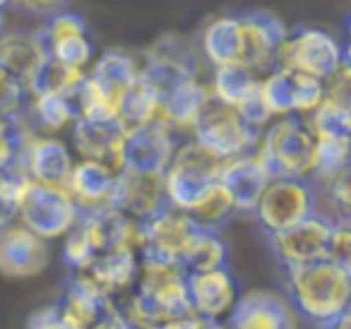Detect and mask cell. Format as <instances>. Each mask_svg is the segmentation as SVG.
<instances>
[{"mask_svg":"<svg viewBox=\"0 0 351 329\" xmlns=\"http://www.w3.org/2000/svg\"><path fill=\"white\" fill-rule=\"evenodd\" d=\"M287 286L293 308L315 324L330 327L349 310L351 276L332 260L289 267Z\"/></svg>","mask_w":351,"mask_h":329,"instance_id":"cell-1","label":"cell"},{"mask_svg":"<svg viewBox=\"0 0 351 329\" xmlns=\"http://www.w3.org/2000/svg\"><path fill=\"white\" fill-rule=\"evenodd\" d=\"M135 313L142 322L159 327L193 313L191 295H188V274L176 265L142 260V276L135 293Z\"/></svg>","mask_w":351,"mask_h":329,"instance_id":"cell-2","label":"cell"},{"mask_svg":"<svg viewBox=\"0 0 351 329\" xmlns=\"http://www.w3.org/2000/svg\"><path fill=\"white\" fill-rule=\"evenodd\" d=\"M221 169H224V159L212 154L197 140L178 142L173 159L164 173L169 204L181 212H191L219 183Z\"/></svg>","mask_w":351,"mask_h":329,"instance_id":"cell-3","label":"cell"},{"mask_svg":"<svg viewBox=\"0 0 351 329\" xmlns=\"http://www.w3.org/2000/svg\"><path fill=\"white\" fill-rule=\"evenodd\" d=\"M258 154L272 178H311L315 135L303 116L277 118L263 130Z\"/></svg>","mask_w":351,"mask_h":329,"instance_id":"cell-4","label":"cell"},{"mask_svg":"<svg viewBox=\"0 0 351 329\" xmlns=\"http://www.w3.org/2000/svg\"><path fill=\"white\" fill-rule=\"evenodd\" d=\"M82 209L65 188L25 180L17 202V219L44 241L68 236L77 226Z\"/></svg>","mask_w":351,"mask_h":329,"instance_id":"cell-5","label":"cell"},{"mask_svg":"<svg viewBox=\"0 0 351 329\" xmlns=\"http://www.w3.org/2000/svg\"><path fill=\"white\" fill-rule=\"evenodd\" d=\"M193 140L207 147L219 159L231 161L253 154L260 147L263 130L250 125L234 106H226L212 97L193 125Z\"/></svg>","mask_w":351,"mask_h":329,"instance_id":"cell-6","label":"cell"},{"mask_svg":"<svg viewBox=\"0 0 351 329\" xmlns=\"http://www.w3.org/2000/svg\"><path fill=\"white\" fill-rule=\"evenodd\" d=\"M317 214V190L308 178H272L253 209L255 223L267 236L293 228Z\"/></svg>","mask_w":351,"mask_h":329,"instance_id":"cell-7","label":"cell"},{"mask_svg":"<svg viewBox=\"0 0 351 329\" xmlns=\"http://www.w3.org/2000/svg\"><path fill=\"white\" fill-rule=\"evenodd\" d=\"M344 63L341 44L325 29L317 27H296L287 34L279 53V68L301 73L327 82Z\"/></svg>","mask_w":351,"mask_h":329,"instance_id":"cell-8","label":"cell"},{"mask_svg":"<svg viewBox=\"0 0 351 329\" xmlns=\"http://www.w3.org/2000/svg\"><path fill=\"white\" fill-rule=\"evenodd\" d=\"M197 231H200V226L186 212L169 204L156 217L140 223L137 250L142 252V260L181 267L183 257H186L188 247L195 241Z\"/></svg>","mask_w":351,"mask_h":329,"instance_id":"cell-9","label":"cell"},{"mask_svg":"<svg viewBox=\"0 0 351 329\" xmlns=\"http://www.w3.org/2000/svg\"><path fill=\"white\" fill-rule=\"evenodd\" d=\"M241 17V68L253 73L255 77L265 80L279 68V53H282L284 39L289 29L282 25L279 17L265 10L239 12Z\"/></svg>","mask_w":351,"mask_h":329,"instance_id":"cell-10","label":"cell"},{"mask_svg":"<svg viewBox=\"0 0 351 329\" xmlns=\"http://www.w3.org/2000/svg\"><path fill=\"white\" fill-rule=\"evenodd\" d=\"M332 231H335V221L322 212H317L289 231L274 233L267 238L274 257L282 262L284 269H289V267H303L330 260Z\"/></svg>","mask_w":351,"mask_h":329,"instance_id":"cell-11","label":"cell"},{"mask_svg":"<svg viewBox=\"0 0 351 329\" xmlns=\"http://www.w3.org/2000/svg\"><path fill=\"white\" fill-rule=\"evenodd\" d=\"M272 116H311L325 99V82L301 73L277 68L260 84Z\"/></svg>","mask_w":351,"mask_h":329,"instance_id":"cell-12","label":"cell"},{"mask_svg":"<svg viewBox=\"0 0 351 329\" xmlns=\"http://www.w3.org/2000/svg\"><path fill=\"white\" fill-rule=\"evenodd\" d=\"M178 147L176 135L164 121H152L125 132L123 169L142 173H166L173 151Z\"/></svg>","mask_w":351,"mask_h":329,"instance_id":"cell-13","label":"cell"},{"mask_svg":"<svg viewBox=\"0 0 351 329\" xmlns=\"http://www.w3.org/2000/svg\"><path fill=\"white\" fill-rule=\"evenodd\" d=\"M49 245L41 236L20 221L0 228V274L12 279H29L49 267Z\"/></svg>","mask_w":351,"mask_h":329,"instance_id":"cell-14","label":"cell"},{"mask_svg":"<svg viewBox=\"0 0 351 329\" xmlns=\"http://www.w3.org/2000/svg\"><path fill=\"white\" fill-rule=\"evenodd\" d=\"M111 207L140 223L156 217L161 209L169 207L164 173H142V171L123 169L118 173Z\"/></svg>","mask_w":351,"mask_h":329,"instance_id":"cell-15","label":"cell"},{"mask_svg":"<svg viewBox=\"0 0 351 329\" xmlns=\"http://www.w3.org/2000/svg\"><path fill=\"white\" fill-rule=\"evenodd\" d=\"M77 226L87 238L94 257L123 250V247H137L140 243V221L125 217L116 207L82 212Z\"/></svg>","mask_w":351,"mask_h":329,"instance_id":"cell-16","label":"cell"},{"mask_svg":"<svg viewBox=\"0 0 351 329\" xmlns=\"http://www.w3.org/2000/svg\"><path fill=\"white\" fill-rule=\"evenodd\" d=\"M188 295L193 313L205 322H217L239 303V284L229 267L188 274Z\"/></svg>","mask_w":351,"mask_h":329,"instance_id":"cell-17","label":"cell"},{"mask_svg":"<svg viewBox=\"0 0 351 329\" xmlns=\"http://www.w3.org/2000/svg\"><path fill=\"white\" fill-rule=\"evenodd\" d=\"M73 142L82 161H97L108 169L123 171V147H125V130L121 123H92L75 121Z\"/></svg>","mask_w":351,"mask_h":329,"instance_id":"cell-18","label":"cell"},{"mask_svg":"<svg viewBox=\"0 0 351 329\" xmlns=\"http://www.w3.org/2000/svg\"><path fill=\"white\" fill-rule=\"evenodd\" d=\"M226 329H293L289 305L272 291H248L229 313Z\"/></svg>","mask_w":351,"mask_h":329,"instance_id":"cell-19","label":"cell"},{"mask_svg":"<svg viewBox=\"0 0 351 329\" xmlns=\"http://www.w3.org/2000/svg\"><path fill=\"white\" fill-rule=\"evenodd\" d=\"M73 169L75 161L68 147L53 137H34L25 151V161H22V171L29 180L65 190H68Z\"/></svg>","mask_w":351,"mask_h":329,"instance_id":"cell-20","label":"cell"},{"mask_svg":"<svg viewBox=\"0 0 351 329\" xmlns=\"http://www.w3.org/2000/svg\"><path fill=\"white\" fill-rule=\"evenodd\" d=\"M219 180L231 193L239 212H253L260 195L265 193V188H267L269 180H272V173L267 171L265 161L260 159L258 149H255L253 154L224 161Z\"/></svg>","mask_w":351,"mask_h":329,"instance_id":"cell-21","label":"cell"},{"mask_svg":"<svg viewBox=\"0 0 351 329\" xmlns=\"http://www.w3.org/2000/svg\"><path fill=\"white\" fill-rule=\"evenodd\" d=\"M49 49H46L41 32H3L0 34V65L10 70L17 80L32 87L36 75L49 63Z\"/></svg>","mask_w":351,"mask_h":329,"instance_id":"cell-22","label":"cell"},{"mask_svg":"<svg viewBox=\"0 0 351 329\" xmlns=\"http://www.w3.org/2000/svg\"><path fill=\"white\" fill-rule=\"evenodd\" d=\"M108 298H104L84 276L73 271L68 291L56 303L63 329H92L104 313L108 310Z\"/></svg>","mask_w":351,"mask_h":329,"instance_id":"cell-23","label":"cell"},{"mask_svg":"<svg viewBox=\"0 0 351 329\" xmlns=\"http://www.w3.org/2000/svg\"><path fill=\"white\" fill-rule=\"evenodd\" d=\"M116 183L118 171L97 164V161H80L70 175L68 193L73 195L82 212H94V209L111 207Z\"/></svg>","mask_w":351,"mask_h":329,"instance_id":"cell-24","label":"cell"},{"mask_svg":"<svg viewBox=\"0 0 351 329\" xmlns=\"http://www.w3.org/2000/svg\"><path fill=\"white\" fill-rule=\"evenodd\" d=\"M137 269H140V260H137L135 247H123V250L94 257L77 274L84 276L104 298H108L128 289L137 279Z\"/></svg>","mask_w":351,"mask_h":329,"instance_id":"cell-25","label":"cell"},{"mask_svg":"<svg viewBox=\"0 0 351 329\" xmlns=\"http://www.w3.org/2000/svg\"><path fill=\"white\" fill-rule=\"evenodd\" d=\"M241 46H243V34H241V17L221 15L215 17L205 25L200 34V51L212 68H229V65L241 63Z\"/></svg>","mask_w":351,"mask_h":329,"instance_id":"cell-26","label":"cell"},{"mask_svg":"<svg viewBox=\"0 0 351 329\" xmlns=\"http://www.w3.org/2000/svg\"><path fill=\"white\" fill-rule=\"evenodd\" d=\"M87 75L118 108L125 94L140 82L142 68H137L135 58L125 51H106Z\"/></svg>","mask_w":351,"mask_h":329,"instance_id":"cell-27","label":"cell"},{"mask_svg":"<svg viewBox=\"0 0 351 329\" xmlns=\"http://www.w3.org/2000/svg\"><path fill=\"white\" fill-rule=\"evenodd\" d=\"M212 99V92L202 82H197V77L183 80L176 89H171L161 101V116L159 121H164L171 130H183V127L195 125L197 116L202 113V108L207 106V101Z\"/></svg>","mask_w":351,"mask_h":329,"instance_id":"cell-28","label":"cell"},{"mask_svg":"<svg viewBox=\"0 0 351 329\" xmlns=\"http://www.w3.org/2000/svg\"><path fill=\"white\" fill-rule=\"evenodd\" d=\"M263 80L255 77L241 65H229V68H215L212 75V97L226 106L241 108L255 92L260 89Z\"/></svg>","mask_w":351,"mask_h":329,"instance_id":"cell-29","label":"cell"},{"mask_svg":"<svg viewBox=\"0 0 351 329\" xmlns=\"http://www.w3.org/2000/svg\"><path fill=\"white\" fill-rule=\"evenodd\" d=\"M221 267H229V247L217 231L200 228L183 257L181 269L186 274H197V271H212L221 269Z\"/></svg>","mask_w":351,"mask_h":329,"instance_id":"cell-30","label":"cell"},{"mask_svg":"<svg viewBox=\"0 0 351 329\" xmlns=\"http://www.w3.org/2000/svg\"><path fill=\"white\" fill-rule=\"evenodd\" d=\"M161 116V97L142 80L125 94V99L118 106V123L123 130H135L140 125H147L152 121H159Z\"/></svg>","mask_w":351,"mask_h":329,"instance_id":"cell-31","label":"cell"},{"mask_svg":"<svg viewBox=\"0 0 351 329\" xmlns=\"http://www.w3.org/2000/svg\"><path fill=\"white\" fill-rule=\"evenodd\" d=\"M27 116L41 127V130H63L65 125H75L77 121V108L75 101L68 97H56V94H36L29 99Z\"/></svg>","mask_w":351,"mask_h":329,"instance_id":"cell-32","label":"cell"},{"mask_svg":"<svg viewBox=\"0 0 351 329\" xmlns=\"http://www.w3.org/2000/svg\"><path fill=\"white\" fill-rule=\"evenodd\" d=\"M84 77H87L84 70L70 68V65H63L58 60L49 58V63L41 68V73L32 82L29 94L32 97H36V94H56V97L73 99L75 92L80 89V84L84 82Z\"/></svg>","mask_w":351,"mask_h":329,"instance_id":"cell-33","label":"cell"},{"mask_svg":"<svg viewBox=\"0 0 351 329\" xmlns=\"http://www.w3.org/2000/svg\"><path fill=\"white\" fill-rule=\"evenodd\" d=\"M236 212H239V209H236L234 197H231V193L221 185V180H219V183H217L215 188H212L210 193H207L205 197H202L200 202H197L195 207L186 214L200 228L219 231V228L224 226V223L229 221Z\"/></svg>","mask_w":351,"mask_h":329,"instance_id":"cell-34","label":"cell"},{"mask_svg":"<svg viewBox=\"0 0 351 329\" xmlns=\"http://www.w3.org/2000/svg\"><path fill=\"white\" fill-rule=\"evenodd\" d=\"M315 140H339L351 142V111L341 108L339 103L322 99V103L306 116Z\"/></svg>","mask_w":351,"mask_h":329,"instance_id":"cell-35","label":"cell"},{"mask_svg":"<svg viewBox=\"0 0 351 329\" xmlns=\"http://www.w3.org/2000/svg\"><path fill=\"white\" fill-rule=\"evenodd\" d=\"M349 164V142L339 140H315V154H313L311 183L322 185L339 173Z\"/></svg>","mask_w":351,"mask_h":329,"instance_id":"cell-36","label":"cell"},{"mask_svg":"<svg viewBox=\"0 0 351 329\" xmlns=\"http://www.w3.org/2000/svg\"><path fill=\"white\" fill-rule=\"evenodd\" d=\"M29 99L27 84L0 65V121H25Z\"/></svg>","mask_w":351,"mask_h":329,"instance_id":"cell-37","label":"cell"},{"mask_svg":"<svg viewBox=\"0 0 351 329\" xmlns=\"http://www.w3.org/2000/svg\"><path fill=\"white\" fill-rule=\"evenodd\" d=\"M315 190L335 212L332 221H351V161L327 183L315 185Z\"/></svg>","mask_w":351,"mask_h":329,"instance_id":"cell-38","label":"cell"},{"mask_svg":"<svg viewBox=\"0 0 351 329\" xmlns=\"http://www.w3.org/2000/svg\"><path fill=\"white\" fill-rule=\"evenodd\" d=\"M49 49V56L53 60L63 65H70V68H77L84 70L94 58V44L89 39V32L87 34H73V36H65V39H58L53 44L46 46Z\"/></svg>","mask_w":351,"mask_h":329,"instance_id":"cell-39","label":"cell"},{"mask_svg":"<svg viewBox=\"0 0 351 329\" xmlns=\"http://www.w3.org/2000/svg\"><path fill=\"white\" fill-rule=\"evenodd\" d=\"M25 180L27 175L22 171L0 169V228L17 219V202Z\"/></svg>","mask_w":351,"mask_h":329,"instance_id":"cell-40","label":"cell"},{"mask_svg":"<svg viewBox=\"0 0 351 329\" xmlns=\"http://www.w3.org/2000/svg\"><path fill=\"white\" fill-rule=\"evenodd\" d=\"M41 32V39H44V44H53V41L58 39H65V36H73V34H87V20L84 17H80L77 12H56L53 17H49L44 25V29Z\"/></svg>","mask_w":351,"mask_h":329,"instance_id":"cell-41","label":"cell"},{"mask_svg":"<svg viewBox=\"0 0 351 329\" xmlns=\"http://www.w3.org/2000/svg\"><path fill=\"white\" fill-rule=\"evenodd\" d=\"M325 99L351 111V65L341 63L339 70L325 82Z\"/></svg>","mask_w":351,"mask_h":329,"instance_id":"cell-42","label":"cell"},{"mask_svg":"<svg viewBox=\"0 0 351 329\" xmlns=\"http://www.w3.org/2000/svg\"><path fill=\"white\" fill-rule=\"evenodd\" d=\"M330 260L337 262V265L349 271V276H351V221H335Z\"/></svg>","mask_w":351,"mask_h":329,"instance_id":"cell-43","label":"cell"},{"mask_svg":"<svg viewBox=\"0 0 351 329\" xmlns=\"http://www.w3.org/2000/svg\"><path fill=\"white\" fill-rule=\"evenodd\" d=\"M12 3L29 15L44 17V20L53 17L56 12H63L65 5H68V0H12Z\"/></svg>","mask_w":351,"mask_h":329,"instance_id":"cell-44","label":"cell"},{"mask_svg":"<svg viewBox=\"0 0 351 329\" xmlns=\"http://www.w3.org/2000/svg\"><path fill=\"white\" fill-rule=\"evenodd\" d=\"M27 329H63L60 327V317H58V308H56V303L49 305V308L36 310V313L29 317Z\"/></svg>","mask_w":351,"mask_h":329,"instance_id":"cell-45","label":"cell"},{"mask_svg":"<svg viewBox=\"0 0 351 329\" xmlns=\"http://www.w3.org/2000/svg\"><path fill=\"white\" fill-rule=\"evenodd\" d=\"M92 329H142V327L132 322V319H128L125 315L116 313V310H106Z\"/></svg>","mask_w":351,"mask_h":329,"instance_id":"cell-46","label":"cell"},{"mask_svg":"<svg viewBox=\"0 0 351 329\" xmlns=\"http://www.w3.org/2000/svg\"><path fill=\"white\" fill-rule=\"evenodd\" d=\"M205 319L197 317V315H188V317H178V319H171V322H164L159 327H152V329H205Z\"/></svg>","mask_w":351,"mask_h":329,"instance_id":"cell-47","label":"cell"},{"mask_svg":"<svg viewBox=\"0 0 351 329\" xmlns=\"http://www.w3.org/2000/svg\"><path fill=\"white\" fill-rule=\"evenodd\" d=\"M327 329H351V310H346V313L341 315L339 319H335Z\"/></svg>","mask_w":351,"mask_h":329,"instance_id":"cell-48","label":"cell"},{"mask_svg":"<svg viewBox=\"0 0 351 329\" xmlns=\"http://www.w3.org/2000/svg\"><path fill=\"white\" fill-rule=\"evenodd\" d=\"M341 49H344V63L351 65V39H346V44Z\"/></svg>","mask_w":351,"mask_h":329,"instance_id":"cell-49","label":"cell"},{"mask_svg":"<svg viewBox=\"0 0 351 329\" xmlns=\"http://www.w3.org/2000/svg\"><path fill=\"white\" fill-rule=\"evenodd\" d=\"M205 329H224V327H219L217 322H207V324H205Z\"/></svg>","mask_w":351,"mask_h":329,"instance_id":"cell-50","label":"cell"},{"mask_svg":"<svg viewBox=\"0 0 351 329\" xmlns=\"http://www.w3.org/2000/svg\"><path fill=\"white\" fill-rule=\"evenodd\" d=\"M10 3H12V0H0V10H5V8L10 5Z\"/></svg>","mask_w":351,"mask_h":329,"instance_id":"cell-51","label":"cell"},{"mask_svg":"<svg viewBox=\"0 0 351 329\" xmlns=\"http://www.w3.org/2000/svg\"><path fill=\"white\" fill-rule=\"evenodd\" d=\"M346 36H349V39H351V17H349V20H346Z\"/></svg>","mask_w":351,"mask_h":329,"instance_id":"cell-52","label":"cell"},{"mask_svg":"<svg viewBox=\"0 0 351 329\" xmlns=\"http://www.w3.org/2000/svg\"><path fill=\"white\" fill-rule=\"evenodd\" d=\"M0 34H3V10H0Z\"/></svg>","mask_w":351,"mask_h":329,"instance_id":"cell-53","label":"cell"},{"mask_svg":"<svg viewBox=\"0 0 351 329\" xmlns=\"http://www.w3.org/2000/svg\"><path fill=\"white\" fill-rule=\"evenodd\" d=\"M349 310H351V300H349Z\"/></svg>","mask_w":351,"mask_h":329,"instance_id":"cell-54","label":"cell"}]
</instances>
